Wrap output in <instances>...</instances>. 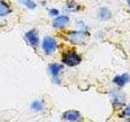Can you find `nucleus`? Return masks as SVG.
<instances>
[{
    "instance_id": "nucleus-1",
    "label": "nucleus",
    "mask_w": 130,
    "mask_h": 122,
    "mask_svg": "<svg viewBox=\"0 0 130 122\" xmlns=\"http://www.w3.org/2000/svg\"><path fill=\"white\" fill-rule=\"evenodd\" d=\"M63 62L68 65V66L73 67L76 66L81 62V59L74 51H70L68 53H65L63 56Z\"/></svg>"
},
{
    "instance_id": "nucleus-2",
    "label": "nucleus",
    "mask_w": 130,
    "mask_h": 122,
    "mask_svg": "<svg viewBox=\"0 0 130 122\" xmlns=\"http://www.w3.org/2000/svg\"><path fill=\"white\" fill-rule=\"evenodd\" d=\"M57 47V43L56 41L51 37H46L45 38L42 42V48L46 54H51L53 53Z\"/></svg>"
},
{
    "instance_id": "nucleus-3",
    "label": "nucleus",
    "mask_w": 130,
    "mask_h": 122,
    "mask_svg": "<svg viewBox=\"0 0 130 122\" xmlns=\"http://www.w3.org/2000/svg\"><path fill=\"white\" fill-rule=\"evenodd\" d=\"M63 117L64 120L71 122H80L81 120V116L79 112L76 110H69L63 113Z\"/></svg>"
},
{
    "instance_id": "nucleus-4",
    "label": "nucleus",
    "mask_w": 130,
    "mask_h": 122,
    "mask_svg": "<svg viewBox=\"0 0 130 122\" xmlns=\"http://www.w3.org/2000/svg\"><path fill=\"white\" fill-rule=\"evenodd\" d=\"M69 40L75 44L82 43L85 38V35L83 32H72L68 36Z\"/></svg>"
},
{
    "instance_id": "nucleus-5",
    "label": "nucleus",
    "mask_w": 130,
    "mask_h": 122,
    "mask_svg": "<svg viewBox=\"0 0 130 122\" xmlns=\"http://www.w3.org/2000/svg\"><path fill=\"white\" fill-rule=\"evenodd\" d=\"M26 38L28 40V42H29V44L32 47H36L38 46L39 44V38L38 34L34 30L28 31L26 34Z\"/></svg>"
},
{
    "instance_id": "nucleus-6",
    "label": "nucleus",
    "mask_w": 130,
    "mask_h": 122,
    "mask_svg": "<svg viewBox=\"0 0 130 122\" xmlns=\"http://www.w3.org/2000/svg\"><path fill=\"white\" fill-rule=\"evenodd\" d=\"M130 81V76L128 73H124V74L116 76L115 78L113 79V82L119 86H124L125 84Z\"/></svg>"
},
{
    "instance_id": "nucleus-7",
    "label": "nucleus",
    "mask_w": 130,
    "mask_h": 122,
    "mask_svg": "<svg viewBox=\"0 0 130 122\" xmlns=\"http://www.w3.org/2000/svg\"><path fill=\"white\" fill-rule=\"evenodd\" d=\"M69 23V18L67 16H60L55 18L53 21V25L55 28H63Z\"/></svg>"
},
{
    "instance_id": "nucleus-8",
    "label": "nucleus",
    "mask_w": 130,
    "mask_h": 122,
    "mask_svg": "<svg viewBox=\"0 0 130 122\" xmlns=\"http://www.w3.org/2000/svg\"><path fill=\"white\" fill-rule=\"evenodd\" d=\"M62 69H63V65L59 64H53L50 66V71L53 76V78L55 81L58 79L59 74Z\"/></svg>"
},
{
    "instance_id": "nucleus-9",
    "label": "nucleus",
    "mask_w": 130,
    "mask_h": 122,
    "mask_svg": "<svg viewBox=\"0 0 130 122\" xmlns=\"http://www.w3.org/2000/svg\"><path fill=\"white\" fill-rule=\"evenodd\" d=\"M111 13L107 7H102L100 8V10L99 11V17L103 20H106L111 18Z\"/></svg>"
},
{
    "instance_id": "nucleus-10",
    "label": "nucleus",
    "mask_w": 130,
    "mask_h": 122,
    "mask_svg": "<svg viewBox=\"0 0 130 122\" xmlns=\"http://www.w3.org/2000/svg\"><path fill=\"white\" fill-rule=\"evenodd\" d=\"M10 12L9 6L6 3L0 2V16H5Z\"/></svg>"
},
{
    "instance_id": "nucleus-11",
    "label": "nucleus",
    "mask_w": 130,
    "mask_h": 122,
    "mask_svg": "<svg viewBox=\"0 0 130 122\" xmlns=\"http://www.w3.org/2000/svg\"><path fill=\"white\" fill-rule=\"evenodd\" d=\"M20 2L26 7L29 8V9H34L37 6L36 3L32 0H20Z\"/></svg>"
},
{
    "instance_id": "nucleus-12",
    "label": "nucleus",
    "mask_w": 130,
    "mask_h": 122,
    "mask_svg": "<svg viewBox=\"0 0 130 122\" xmlns=\"http://www.w3.org/2000/svg\"><path fill=\"white\" fill-rule=\"evenodd\" d=\"M31 108L35 112H40L43 109V104L39 101H35L31 104Z\"/></svg>"
},
{
    "instance_id": "nucleus-13",
    "label": "nucleus",
    "mask_w": 130,
    "mask_h": 122,
    "mask_svg": "<svg viewBox=\"0 0 130 122\" xmlns=\"http://www.w3.org/2000/svg\"><path fill=\"white\" fill-rule=\"evenodd\" d=\"M124 116H128V117H130V104L128 106L127 108H126V109L124 110Z\"/></svg>"
},
{
    "instance_id": "nucleus-14",
    "label": "nucleus",
    "mask_w": 130,
    "mask_h": 122,
    "mask_svg": "<svg viewBox=\"0 0 130 122\" xmlns=\"http://www.w3.org/2000/svg\"><path fill=\"white\" fill-rule=\"evenodd\" d=\"M50 13H51V16H56V15L59 14V11L56 10V9H51L50 11Z\"/></svg>"
},
{
    "instance_id": "nucleus-15",
    "label": "nucleus",
    "mask_w": 130,
    "mask_h": 122,
    "mask_svg": "<svg viewBox=\"0 0 130 122\" xmlns=\"http://www.w3.org/2000/svg\"><path fill=\"white\" fill-rule=\"evenodd\" d=\"M128 5H129V7H130V0H128Z\"/></svg>"
}]
</instances>
